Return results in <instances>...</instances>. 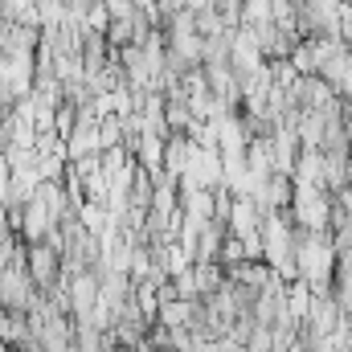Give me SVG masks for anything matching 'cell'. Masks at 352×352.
I'll use <instances>...</instances> for the list:
<instances>
[{"label":"cell","instance_id":"1","mask_svg":"<svg viewBox=\"0 0 352 352\" xmlns=\"http://www.w3.org/2000/svg\"><path fill=\"white\" fill-rule=\"evenodd\" d=\"M291 221L299 230H328L332 234V192L324 184H295L291 197Z\"/></svg>","mask_w":352,"mask_h":352},{"label":"cell","instance_id":"2","mask_svg":"<svg viewBox=\"0 0 352 352\" xmlns=\"http://www.w3.org/2000/svg\"><path fill=\"white\" fill-rule=\"evenodd\" d=\"M25 266H29L37 291H50V287H58L66 278V254L50 238H33V242L25 238Z\"/></svg>","mask_w":352,"mask_h":352},{"label":"cell","instance_id":"3","mask_svg":"<svg viewBox=\"0 0 352 352\" xmlns=\"http://www.w3.org/2000/svg\"><path fill=\"white\" fill-rule=\"evenodd\" d=\"M37 283H33V274H29V266L25 258H16V263H4L0 266V307L4 311H33V303H37Z\"/></svg>","mask_w":352,"mask_h":352}]
</instances>
